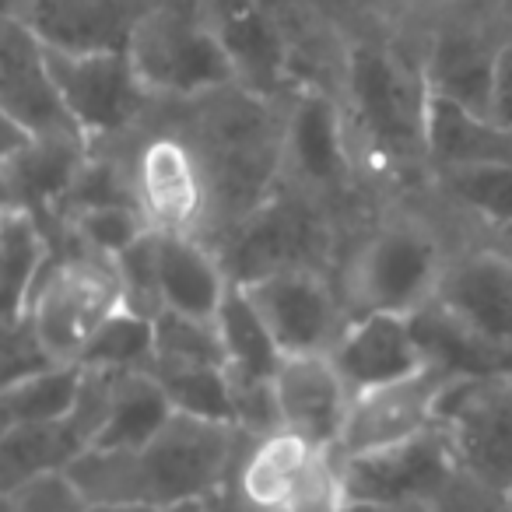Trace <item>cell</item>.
I'll return each instance as SVG.
<instances>
[{"mask_svg":"<svg viewBox=\"0 0 512 512\" xmlns=\"http://www.w3.org/2000/svg\"><path fill=\"white\" fill-rule=\"evenodd\" d=\"M456 467L470 481L509 495L512 491V369L456 376L435 407Z\"/></svg>","mask_w":512,"mask_h":512,"instance_id":"obj_13","label":"cell"},{"mask_svg":"<svg viewBox=\"0 0 512 512\" xmlns=\"http://www.w3.org/2000/svg\"><path fill=\"white\" fill-rule=\"evenodd\" d=\"M127 53L155 99L186 102L235 85L232 60L214 36L200 0H162L141 18Z\"/></svg>","mask_w":512,"mask_h":512,"instance_id":"obj_8","label":"cell"},{"mask_svg":"<svg viewBox=\"0 0 512 512\" xmlns=\"http://www.w3.org/2000/svg\"><path fill=\"white\" fill-rule=\"evenodd\" d=\"M158 288H162L165 309L218 320L232 281L207 242L158 232Z\"/></svg>","mask_w":512,"mask_h":512,"instance_id":"obj_22","label":"cell"},{"mask_svg":"<svg viewBox=\"0 0 512 512\" xmlns=\"http://www.w3.org/2000/svg\"><path fill=\"white\" fill-rule=\"evenodd\" d=\"M264 327L271 330L281 355H334L351 330L348 302L330 274L285 271L239 285Z\"/></svg>","mask_w":512,"mask_h":512,"instance_id":"obj_16","label":"cell"},{"mask_svg":"<svg viewBox=\"0 0 512 512\" xmlns=\"http://www.w3.org/2000/svg\"><path fill=\"white\" fill-rule=\"evenodd\" d=\"M281 428L341 456V435L351 407V386L327 355H288L274 376Z\"/></svg>","mask_w":512,"mask_h":512,"instance_id":"obj_20","label":"cell"},{"mask_svg":"<svg viewBox=\"0 0 512 512\" xmlns=\"http://www.w3.org/2000/svg\"><path fill=\"white\" fill-rule=\"evenodd\" d=\"M341 29L344 50L334 95L358 176L383 204L432 183L428 116L435 95L421 64V43L372 8L341 15Z\"/></svg>","mask_w":512,"mask_h":512,"instance_id":"obj_1","label":"cell"},{"mask_svg":"<svg viewBox=\"0 0 512 512\" xmlns=\"http://www.w3.org/2000/svg\"><path fill=\"white\" fill-rule=\"evenodd\" d=\"M0 502H4V512H92V502L81 495V488L67 477V470L43 474L22 488L4 491Z\"/></svg>","mask_w":512,"mask_h":512,"instance_id":"obj_32","label":"cell"},{"mask_svg":"<svg viewBox=\"0 0 512 512\" xmlns=\"http://www.w3.org/2000/svg\"><path fill=\"white\" fill-rule=\"evenodd\" d=\"M491 116L498 123H509L512 127V43L498 57L495 88H491Z\"/></svg>","mask_w":512,"mask_h":512,"instance_id":"obj_36","label":"cell"},{"mask_svg":"<svg viewBox=\"0 0 512 512\" xmlns=\"http://www.w3.org/2000/svg\"><path fill=\"white\" fill-rule=\"evenodd\" d=\"M176 414L169 393L162 390L151 372L116 369L113 383V411H109L106 432L95 449H127L148 442L165 421Z\"/></svg>","mask_w":512,"mask_h":512,"instance_id":"obj_26","label":"cell"},{"mask_svg":"<svg viewBox=\"0 0 512 512\" xmlns=\"http://www.w3.org/2000/svg\"><path fill=\"white\" fill-rule=\"evenodd\" d=\"M0 116L39 141H85L53 81L46 46L11 18H0Z\"/></svg>","mask_w":512,"mask_h":512,"instance_id":"obj_18","label":"cell"},{"mask_svg":"<svg viewBox=\"0 0 512 512\" xmlns=\"http://www.w3.org/2000/svg\"><path fill=\"white\" fill-rule=\"evenodd\" d=\"M281 183L355 214H376L379 200L365 190L351 158L337 95L327 88H302L288 102L285 162Z\"/></svg>","mask_w":512,"mask_h":512,"instance_id":"obj_10","label":"cell"},{"mask_svg":"<svg viewBox=\"0 0 512 512\" xmlns=\"http://www.w3.org/2000/svg\"><path fill=\"white\" fill-rule=\"evenodd\" d=\"M435 190L484 228V239L512 225V165H481L432 176Z\"/></svg>","mask_w":512,"mask_h":512,"instance_id":"obj_28","label":"cell"},{"mask_svg":"<svg viewBox=\"0 0 512 512\" xmlns=\"http://www.w3.org/2000/svg\"><path fill=\"white\" fill-rule=\"evenodd\" d=\"M99 144H109L123 158L130 190L151 232L207 242L214 221L211 183L197 148L165 116L162 99L137 130Z\"/></svg>","mask_w":512,"mask_h":512,"instance_id":"obj_7","label":"cell"},{"mask_svg":"<svg viewBox=\"0 0 512 512\" xmlns=\"http://www.w3.org/2000/svg\"><path fill=\"white\" fill-rule=\"evenodd\" d=\"M481 165H512V127L495 116L470 113L446 99H432L428 116V169L432 176Z\"/></svg>","mask_w":512,"mask_h":512,"instance_id":"obj_23","label":"cell"},{"mask_svg":"<svg viewBox=\"0 0 512 512\" xmlns=\"http://www.w3.org/2000/svg\"><path fill=\"white\" fill-rule=\"evenodd\" d=\"M81 376H85L81 365H53L18 383H4L0 386V428L67 418L78 404Z\"/></svg>","mask_w":512,"mask_h":512,"instance_id":"obj_27","label":"cell"},{"mask_svg":"<svg viewBox=\"0 0 512 512\" xmlns=\"http://www.w3.org/2000/svg\"><path fill=\"white\" fill-rule=\"evenodd\" d=\"M330 358L341 369L351 393L397 383L428 365V351L418 337L414 316L397 313L358 316Z\"/></svg>","mask_w":512,"mask_h":512,"instance_id":"obj_21","label":"cell"},{"mask_svg":"<svg viewBox=\"0 0 512 512\" xmlns=\"http://www.w3.org/2000/svg\"><path fill=\"white\" fill-rule=\"evenodd\" d=\"M0 351H4V383H18V379L57 365L39 330L32 327L29 313L15 316V320H0Z\"/></svg>","mask_w":512,"mask_h":512,"instance_id":"obj_33","label":"cell"},{"mask_svg":"<svg viewBox=\"0 0 512 512\" xmlns=\"http://www.w3.org/2000/svg\"><path fill=\"white\" fill-rule=\"evenodd\" d=\"M463 470L439 425L404 442L341 456L344 505H439Z\"/></svg>","mask_w":512,"mask_h":512,"instance_id":"obj_14","label":"cell"},{"mask_svg":"<svg viewBox=\"0 0 512 512\" xmlns=\"http://www.w3.org/2000/svg\"><path fill=\"white\" fill-rule=\"evenodd\" d=\"M151 362H155V320L130 313V309L116 313L113 320L99 330V337H95L92 348L85 351V358H81V365L137 369V372H148Z\"/></svg>","mask_w":512,"mask_h":512,"instance_id":"obj_30","label":"cell"},{"mask_svg":"<svg viewBox=\"0 0 512 512\" xmlns=\"http://www.w3.org/2000/svg\"><path fill=\"white\" fill-rule=\"evenodd\" d=\"M509 509H512V491H509Z\"/></svg>","mask_w":512,"mask_h":512,"instance_id":"obj_42","label":"cell"},{"mask_svg":"<svg viewBox=\"0 0 512 512\" xmlns=\"http://www.w3.org/2000/svg\"><path fill=\"white\" fill-rule=\"evenodd\" d=\"M53 81L88 144L137 130L155 109V95L137 78L130 53H57L46 50Z\"/></svg>","mask_w":512,"mask_h":512,"instance_id":"obj_15","label":"cell"},{"mask_svg":"<svg viewBox=\"0 0 512 512\" xmlns=\"http://www.w3.org/2000/svg\"><path fill=\"white\" fill-rule=\"evenodd\" d=\"M484 228L449 204L435 183L390 197L348 249L337 288L351 316H418L439 295L449 267L481 246Z\"/></svg>","mask_w":512,"mask_h":512,"instance_id":"obj_2","label":"cell"},{"mask_svg":"<svg viewBox=\"0 0 512 512\" xmlns=\"http://www.w3.org/2000/svg\"><path fill=\"white\" fill-rule=\"evenodd\" d=\"M88 453L71 418L0 428V495L43 474H60Z\"/></svg>","mask_w":512,"mask_h":512,"instance_id":"obj_24","label":"cell"},{"mask_svg":"<svg viewBox=\"0 0 512 512\" xmlns=\"http://www.w3.org/2000/svg\"><path fill=\"white\" fill-rule=\"evenodd\" d=\"M341 512H439L435 505H344Z\"/></svg>","mask_w":512,"mask_h":512,"instance_id":"obj_39","label":"cell"},{"mask_svg":"<svg viewBox=\"0 0 512 512\" xmlns=\"http://www.w3.org/2000/svg\"><path fill=\"white\" fill-rule=\"evenodd\" d=\"M116 260V271L123 281L127 309L137 316L158 320L162 316V288H158V232H144L130 249H123Z\"/></svg>","mask_w":512,"mask_h":512,"instance_id":"obj_31","label":"cell"},{"mask_svg":"<svg viewBox=\"0 0 512 512\" xmlns=\"http://www.w3.org/2000/svg\"><path fill=\"white\" fill-rule=\"evenodd\" d=\"M92 512H204V502H190V505H92Z\"/></svg>","mask_w":512,"mask_h":512,"instance_id":"obj_38","label":"cell"},{"mask_svg":"<svg viewBox=\"0 0 512 512\" xmlns=\"http://www.w3.org/2000/svg\"><path fill=\"white\" fill-rule=\"evenodd\" d=\"M414 327L428 358L456 376L512 369V260L484 242L467 249Z\"/></svg>","mask_w":512,"mask_h":512,"instance_id":"obj_6","label":"cell"},{"mask_svg":"<svg viewBox=\"0 0 512 512\" xmlns=\"http://www.w3.org/2000/svg\"><path fill=\"white\" fill-rule=\"evenodd\" d=\"M491 11H495V18L505 25V32L512 36V0H488Z\"/></svg>","mask_w":512,"mask_h":512,"instance_id":"obj_41","label":"cell"},{"mask_svg":"<svg viewBox=\"0 0 512 512\" xmlns=\"http://www.w3.org/2000/svg\"><path fill=\"white\" fill-rule=\"evenodd\" d=\"M50 260L53 246L39 221L22 207H0V320L25 313Z\"/></svg>","mask_w":512,"mask_h":512,"instance_id":"obj_25","label":"cell"},{"mask_svg":"<svg viewBox=\"0 0 512 512\" xmlns=\"http://www.w3.org/2000/svg\"><path fill=\"white\" fill-rule=\"evenodd\" d=\"M162 0H0V18L22 22L46 50L127 53L137 25Z\"/></svg>","mask_w":512,"mask_h":512,"instance_id":"obj_17","label":"cell"},{"mask_svg":"<svg viewBox=\"0 0 512 512\" xmlns=\"http://www.w3.org/2000/svg\"><path fill=\"white\" fill-rule=\"evenodd\" d=\"M456 379L453 369L428 358L425 369L397 379V383L358 390L351 397L348 421L341 435V456H358L404 442L435 425V407L446 386Z\"/></svg>","mask_w":512,"mask_h":512,"instance_id":"obj_19","label":"cell"},{"mask_svg":"<svg viewBox=\"0 0 512 512\" xmlns=\"http://www.w3.org/2000/svg\"><path fill=\"white\" fill-rule=\"evenodd\" d=\"M123 309L127 299L113 256L67 253L50 260L25 313L53 362L81 365L99 330Z\"/></svg>","mask_w":512,"mask_h":512,"instance_id":"obj_9","label":"cell"},{"mask_svg":"<svg viewBox=\"0 0 512 512\" xmlns=\"http://www.w3.org/2000/svg\"><path fill=\"white\" fill-rule=\"evenodd\" d=\"M484 246L498 249V253L509 256V260H512V225H505V228H498V232H491L488 239H484Z\"/></svg>","mask_w":512,"mask_h":512,"instance_id":"obj_40","label":"cell"},{"mask_svg":"<svg viewBox=\"0 0 512 512\" xmlns=\"http://www.w3.org/2000/svg\"><path fill=\"white\" fill-rule=\"evenodd\" d=\"M460 0H369V8L376 11L383 22H390L397 32H404L407 39L421 43V32Z\"/></svg>","mask_w":512,"mask_h":512,"instance_id":"obj_34","label":"cell"},{"mask_svg":"<svg viewBox=\"0 0 512 512\" xmlns=\"http://www.w3.org/2000/svg\"><path fill=\"white\" fill-rule=\"evenodd\" d=\"M225 369V344L218 320H200L176 309H165L155 320V362L148 372Z\"/></svg>","mask_w":512,"mask_h":512,"instance_id":"obj_29","label":"cell"},{"mask_svg":"<svg viewBox=\"0 0 512 512\" xmlns=\"http://www.w3.org/2000/svg\"><path fill=\"white\" fill-rule=\"evenodd\" d=\"M242 502L256 512H341V456L295 432L246 435L232 470Z\"/></svg>","mask_w":512,"mask_h":512,"instance_id":"obj_11","label":"cell"},{"mask_svg":"<svg viewBox=\"0 0 512 512\" xmlns=\"http://www.w3.org/2000/svg\"><path fill=\"white\" fill-rule=\"evenodd\" d=\"M288 102L256 95L239 81L186 102L162 99L165 116L197 148L211 183V249L281 186Z\"/></svg>","mask_w":512,"mask_h":512,"instance_id":"obj_3","label":"cell"},{"mask_svg":"<svg viewBox=\"0 0 512 512\" xmlns=\"http://www.w3.org/2000/svg\"><path fill=\"white\" fill-rule=\"evenodd\" d=\"M204 512H256V509L242 502V495L232 488V484H225V491H218L214 498H207Z\"/></svg>","mask_w":512,"mask_h":512,"instance_id":"obj_37","label":"cell"},{"mask_svg":"<svg viewBox=\"0 0 512 512\" xmlns=\"http://www.w3.org/2000/svg\"><path fill=\"white\" fill-rule=\"evenodd\" d=\"M246 432L232 421L172 414L148 442L92 449L67 477L92 505H190L207 502L232 481Z\"/></svg>","mask_w":512,"mask_h":512,"instance_id":"obj_4","label":"cell"},{"mask_svg":"<svg viewBox=\"0 0 512 512\" xmlns=\"http://www.w3.org/2000/svg\"><path fill=\"white\" fill-rule=\"evenodd\" d=\"M435 509L439 512H512L509 495H498V491L470 481L467 474L456 477V484L442 495V502L435 505Z\"/></svg>","mask_w":512,"mask_h":512,"instance_id":"obj_35","label":"cell"},{"mask_svg":"<svg viewBox=\"0 0 512 512\" xmlns=\"http://www.w3.org/2000/svg\"><path fill=\"white\" fill-rule=\"evenodd\" d=\"M372 214H355L281 183L242 225L214 246L232 285L285 271H320L337 281L348 249Z\"/></svg>","mask_w":512,"mask_h":512,"instance_id":"obj_5","label":"cell"},{"mask_svg":"<svg viewBox=\"0 0 512 512\" xmlns=\"http://www.w3.org/2000/svg\"><path fill=\"white\" fill-rule=\"evenodd\" d=\"M512 43L488 0H460L421 32V64L435 99L491 116V88L502 50Z\"/></svg>","mask_w":512,"mask_h":512,"instance_id":"obj_12","label":"cell"}]
</instances>
